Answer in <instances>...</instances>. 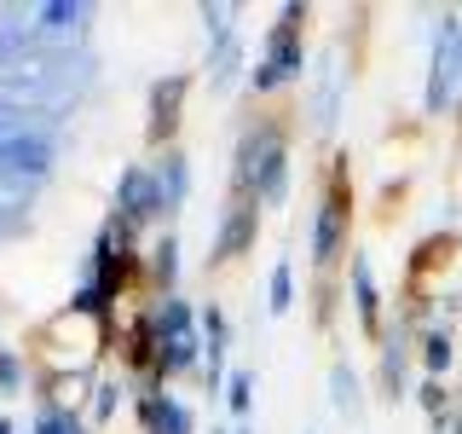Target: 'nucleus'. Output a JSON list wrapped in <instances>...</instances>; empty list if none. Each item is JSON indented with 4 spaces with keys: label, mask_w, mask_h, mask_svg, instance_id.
Wrapping results in <instances>:
<instances>
[{
    "label": "nucleus",
    "mask_w": 462,
    "mask_h": 434,
    "mask_svg": "<svg viewBox=\"0 0 462 434\" xmlns=\"http://www.w3.org/2000/svg\"><path fill=\"white\" fill-rule=\"evenodd\" d=\"M93 81H98V52L93 47H41V52H29L23 64L0 70V105L35 116L41 127L58 134V122H69V116L81 110V99L93 93Z\"/></svg>",
    "instance_id": "1"
},
{
    "label": "nucleus",
    "mask_w": 462,
    "mask_h": 434,
    "mask_svg": "<svg viewBox=\"0 0 462 434\" xmlns=\"http://www.w3.org/2000/svg\"><path fill=\"white\" fill-rule=\"evenodd\" d=\"M202 307L197 301H185L180 289L173 296H156L144 318H151V371L156 382H168V376H197L202 371Z\"/></svg>",
    "instance_id": "2"
},
{
    "label": "nucleus",
    "mask_w": 462,
    "mask_h": 434,
    "mask_svg": "<svg viewBox=\"0 0 462 434\" xmlns=\"http://www.w3.org/2000/svg\"><path fill=\"white\" fill-rule=\"evenodd\" d=\"M307 0H289V6H278V18H272L266 29V47H260V58L249 64V76H243V87H249L254 99H266V93H283L289 81H300L307 76Z\"/></svg>",
    "instance_id": "3"
},
{
    "label": "nucleus",
    "mask_w": 462,
    "mask_h": 434,
    "mask_svg": "<svg viewBox=\"0 0 462 434\" xmlns=\"http://www.w3.org/2000/svg\"><path fill=\"white\" fill-rule=\"evenodd\" d=\"M462 99V12H439L428 41V81H422V110L445 116Z\"/></svg>",
    "instance_id": "4"
},
{
    "label": "nucleus",
    "mask_w": 462,
    "mask_h": 434,
    "mask_svg": "<svg viewBox=\"0 0 462 434\" xmlns=\"http://www.w3.org/2000/svg\"><path fill=\"white\" fill-rule=\"evenodd\" d=\"M346 221H353V197H346V168H329L324 197L312 209V272L336 278V260L353 255L346 250Z\"/></svg>",
    "instance_id": "5"
},
{
    "label": "nucleus",
    "mask_w": 462,
    "mask_h": 434,
    "mask_svg": "<svg viewBox=\"0 0 462 434\" xmlns=\"http://www.w3.org/2000/svg\"><path fill=\"white\" fill-rule=\"evenodd\" d=\"M185 99H191V70H162V76H151V87H144V139H151V151L180 145Z\"/></svg>",
    "instance_id": "6"
},
{
    "label": "nucleus",
    "mask_w": 462,
    "mask_h": 434,
    "mask_svg": "<svg viewBox=\"0 0 462 434\" xmlns=\"http://www.w3.org/2000/svg\"><path fill=\"white\" fill-rule=\"evenodd\" d=\"M346 87H353V70H346V47H329L318 58V76H312V99H307V122L318 139H329L341 127V105H346Z\"/></svg>",
    "instance_id": "7"
},
{
    "label": "nucleus",
    "mask_w": 462,
    "mask_h": 434,
    "mask_svg": "<svg viewBox=\"0 0 462 434\" xmlns=\"http://www.w3.org/2000/svg\"><path fill=\"white\" fill-rule=\"evenodd\" d=\"M110 209L122 214L134 231H144L151 221H168V209H162V185H156V174L151 163H127L122 174H116V192H110Z\"/></svg>",
    "instance_id": "8"
},
{
    "label": "nucleus",
    "mask_w": 462,
    "mask_h": 434,
    "mask_svg": "<svg viewBox=\"0 0 462 434\" xmlns=\"http://www.w3.org/2000/svg\"><path fill=\"white\" fill-rule=\"evenodd\" d=\"M134 411H139L144 434H197V411L180 394H168V388L156 382V371L134 376Z\"/></svg>",
    "instance_id": "9"
},
{
    "label": "nucleus",
    "mask_w": 462,
    "mask_h": 434,
    "mask_svg": "<svg viewBox=\"0 0 462 434\" xmlns=\"http://www.w3.org/2000/svg\"><path fill=\"white\" fill-rule=\"evenodd\" d=\"M93 18L98 6L93 0H41L35 6V35L41 47H93Z\"/></svg>",
    "instance_id": "10"
},
{
    "label": "nucleus",
    "mask_w": 462,
    "mask_h": 434,
    "mask_svg": "<svg viewBox=\"0 0 462 434\" xmlns=\"http://www.w3.org/2000/svg\"><path fill=\"white\" fill-rule=\"evenodd\" d=\"M283 122L278 116H254L249 127H243L237 151H231V197H254V180H260V163H266L272 145H283Z\"/></svg>",
    "instance_id": "11"
},
{
    "label": "nucleus",
    "mask_w": 462,
    "mask_h": 434,
    "mask_svg": "<svg viewBox=\"0 0 462 434\" xmlns=\"http://www.w3.org/2000/svg\"><path fill=\"white\" fill-rule=\"evenodd\" d=\"M260 238V203L254 197H231L220 209V231H214V250H208V267H231L254 250Z\"/></svg>",
    "instance_id": "12"
},
{
    "label": "nucleus",
    "mask_w": 462,
    "mask_h": 434,
    "mask_svg": "<svg viewBox=\"0 0 462 434\" xmlns=\"http://www.w3.org/2000/svg\"><path fill=\"white\" fill-rule=\"evenodd\" d=\"M375 382H382V400H404L411 388V325L404 318H387L375 336Z\"/></svg>",
    "instance_id": "13"
},
{
    "label": "nucleus",
    "mask_w": 462,
    "mask_h": 434,
    "mask_svg": "<svg viewBox=\"0 0 462 434\" xmlns=\"http://www.w3.org/2000/svg\"><path fill=\"white\" fill-rule=\"evenodd\" d=\"M346 296H353V313H358V325H365V336L375 342L382 325H387V313H382V289H375V267H370L365 250L346 255Z\"/></svg>",
    "instance_id": "14"
},
{
    "label": "nucleus",
    "mask_w": 462,
    "mask_h": 434,
    "mask_svg": "<svg viewBox=\"0 0 462 434\" xmlns=\"http://www.w3.org/2000/svg\"><path fill=\"white\" fill-rule=\"evenodd\" d=\"M202 382L220 394V382H226V354H231V318H226V307H214V301H202Z\"/></svg>",
    "instance_id": "15"
},
{
    "label": "nucleus",
    "mask_w": 462,
    "mask_h": 434,
    "mask_svg": "<svg viewBox=\"0 0 462 434\" xmlns=\"http://www.w3.org/2000/svg\"><path fill=\"white\" fill-rule=\"evenodd\" d=\"M29 52H41V35H35V6H0V70L23 64Z\"/></svg>",
    "instance_id": "16"
},
{
    "label": "nucleus",
    "mask_w": 462,
    "mask_h": 434,
    "mask_svg": "<svg viewBox=\"0 0 462 434\" xmlns=\"http://www.w3.org/2000/svg\"><path fill=\"white\" fill-rule=\"evenodd\" d=\"M289 192H295V156H289V139H283V145H272V151H266V163H260V180H254L260 214H266V209H283Z\"/></svg>",
    "instance_id": "17"
},
{
    "label": "nucleus",
    "mask_w": 462,
    "mask_h": 434,
    "mask_svg": "<svg viewBox=\"0 0 462 434\" xmlns=\"http://www.w3.org/2000/svg\"><path fill=\"white\" fill-rule=\"evenodd\" d=\"M151 174H156V185H162V209H168V221L191 203V156L180 151V145H168V151H156L151 156Z\"/></svg>",
    "instance_id": "18"
},
{
    "label": "nucleus",
    "mask_w": 462,
    "mask_h": 434,
    "mask_svg": "<svg viewBox=\"0 0 462 434\" xmlns=\"http://www.w3.org/2000/svg\"><path fill=\"white\" fill-rule=\"evenodd\" d=\"M180 272H185L180 238H173V231H162V238L151 243V255H144V284H151L156 296H173V289H180Z\"/></svg>",
    "instance_id": "19"
},
{
    "label": "nucleus",
    "mask_w": 462,
    "mask_h": 434,
    "mask_svg": "<svg viewBox=\"0 0 462 434\" xmlns=\"http://www.w3.org/2000/svg\"><path fill=\"white\" fill-rule=\"evenodd\" d=\"M329 405H336V417H346V423L365 417V388H358L353 359H336V365H329Z\"/></svg>",
    "instance_id": "20"
},
{
    "label": "nucleus",
    "mask_w": 462,
    "mask_h": 434,
    "mask_svg": "<svg viewBox=\"0 0 462 434\" xmlns=\"http://www.w3.org/2000/svg\"><path fill=\"white\" fill-rule=\"evenodd\" d=\"M416 359H422V371H428V376H439V382H445V371H451V359H457L451 330H445V325L416 330Z\"/></svg>",
    "instance_id": "21"
},
{
    "label": "nucleus",
    "mask_w": 462,
    "mask_h": 434,
    "mask_svg": "<svg viewBox=\"0 0 462 434\" xmlns=\"http://www.w3.org/2000/svg\"><path fill=\"white\" fill-rule=\"evenodd\" d=\"M208 87L214 93H231V87L243 81V35L237 41H220V47H208Z\"/></svg>",
    "instance_id": "22"
},
{
    "label": "nucleus",
    "mask_w": 462,
    "mask_h": 434,
    "mask_svg": "<svg viewBox=\"0 0 462 434\" xmlns=\"http://www.w3.org/2000/svg\"><path fill=\"white\" fill-rule=\"evenodd\" d=\"M220 400H226L231 423H249V411H254V371L249 365H231L226 382H220Z\"/></svg>",
    "instance_id": "23"
},
{
    "label": "nucleus",
    "mask_w": 462,
    "mask_h": 434,
    "mask_svg": "<svg viewBox=\"0 0 462 434\" xmlns=\"http://www.w3.org/2000/svg\"><path fill=\"white\" fill-rule=\"evenodd\" d=\"M237 18H243V6H231V0H202L197 6V24H202V35H208V47L237 41Z\"/></svg>",
    "instance_id": "24"
},
{
    "label": "nucleus",
    "mask_w": 462,
    "mask_h": 434,
    "mask_svg": "<svg viewBox=\"0 0 462 434\" xmlns=\"http://www.w3.org/2000/svg\"><path fill=\"white\" fill-rule=\"evenodd\" d=\"M295 301H300V278H295L289 260H278L272 278H266V318H289V313H295Z\"/></svg>",
    "instance_id": "25"
},
{
    "label": "nucleus",
    "mask_w": 462,
    "mask_h": 434,
    "mask_svg": "<svg viewBox=\"0 0 462 434\" xmlns=\"http://www.w3.org/2000/svg\"><path fill=\"white\" fill-rule=\"evenodd\" d=\"M122 394H127V388L116 382V376H93V394H87V423H110V417L122 411Z\"/></svg>",
    "instance_id": "26"
},
{
    "label": "nucleus",
    "mask_w": 462,
    "mask_h": 434,
    "mask_svg": "<svg viewBox=\"0 0 462 434\" xmlns=\"http://www.w3.org/2000/svg\"><path fill=\"white\" fill-rule=\"evenodd\" d=\"M93 423H87L81 411H64V405H47L41 400V411H35V423H29V434H87Z\"/></svg>",
    "instance_id": "27"
},
{
    "label": "nucleus",
    "mask_w": 462,
    "mask_h": 434,
    "mask_svg": "<svg viewBox=\"0 0 462 434\" xmlns=\"http://www.w3.org/2000/svg\"><path fill=\"white\" fill-rule=\"evenodd\" d=\"M23 382H29V359L18 354V347H0V400H12V394H23Z\"/></svg>",
    "instance_id": "28"
},
{
    "label": "nucleus",
    "mask_w": 462,
    "mask_h": 434,
    "mask_svg": "<svg viewBox=\"0 0 462 434\" xmlns=\"http://www.w3.org/2000/svg\"><path fill=\"white\" fill-rule=\"evenodd\" d=\"M416 394H422V411L433 417V429H445V423H451V394H445V382H439V376H428V382L416 388Z\"/></svg>",
    "instance_id": "29"
},
{
    "label": "nucleus",
    "mask_w": 462,
    "mask_h": 434,
    "mask_svg": "<svg viewBox=\"0 0 462 434\" xmlns=\"http://www.w3.org/2000/svg\"><path fill=\"white\" fill-rule=\"evenodd\" d=\"M35 116H23V110H6L0 105V145H12V139H23V134H35Z\"/></svg>",
    "instance_id": "30"
},
{
    "label": "nucleus",
    "mask_w": 462,
    "mask_h": 434,
    "mask_svg": "<svg viewBox=\"0 0 462 434\" xmlns=\"http://www.w3.org/2000/svg\"><path fill=\"white\" fill-rule=\"evenodd\" d=\"M0 434H18V423H12V417H6V411H0Z\"/></svg>",
    "instance_id": "31"
},
{
    "label": "nucleus",
    "mask_w": 462,
    "mask_h": 434,
    "mask_svg": "<svg viewBox=\"0 0 462 434\" xmlns=\"http://www.w3.org/2000/svg\"><path fill=\"white\" fill-rule=\"evenodd\" d=\"M231 434H254V429H249V423H231Z\"/></svg>",
    "instance_id": "32"
},
{
    "label": "nucleus",
    "mask_w": 462,
    "mask_h": 434,
    "mask_svg": "<svg viewBox=\"0 0 462 434\" xmlns=\"http://www.w3.org/2000/svg\"><path fill=\"white\" fill-rule=\"evenodd\" d=\"M307 434H312V429H307Z\"/></svg>",
    "instance_id": "33"
}]
</instances>
